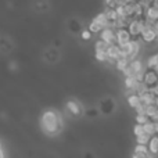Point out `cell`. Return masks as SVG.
<instances>
[{"label":"cell","mask_w":158,"mask_h":158,"mask_svg":"<svg viewBox=\"0 0 158 158\" xmlns=\"http://www.w3.org/2000/svg\"><path fill=\"white\" fill-rule=\"evenodd\" d=\"M40 122H42V129L47 135H54L63 129V118L56 111H52V110L43 112Z\"/></svg>","instance_id":"1"},{"label":"cell","mask_w":158,"mask_h":158,"mask_svg":"<svg viewBox=\"0 0 158 158\" xmlns=\"http://www.w3.org/2000/svg\"><path fill=\"white\" fill-rule=\"evenodd\" d=\"M131 33H129V31L126 29V28H122V29H118L117 31V35H115V40H117V43L119 44V46H122V44L128 43V42H131Z\"/></svg>","instance_id":"2"},{"label":"cell","mask_w":158,"mask_h":158,"mask_svg":"<svg viewBox=\"0 0 158 158\" xmlns=\"http://www.w3.org/2000/svg\"><path fill=\"white\" fill-rule=\"evenodd\" d=\"M140 35H142V38L144 42H153V40H156V38L158 36L157 32L154 31V28L151 27V25H147V24H146V27L143 28Z\"/></svg>","instance_id":"3"},{"label":"cell","mask_w":158,"mask_h":158,"mask_svg":"<svg viewBox=\"0 0 158 158\" xmlns=\"http://www.w3.org/2000/svg\"><path fill=\"white\" fill-rule=\"evenodd\" d=\"M144 27H146L144 21H137V19H135V21H132L131 24H129L128 31L132 36H136V35H140V33H142V31Z\"/></svg>","instance_id":"4"},{"label":"cell","mask_w":158,"mask_h":158,"mask_svg":"<svg viewBox=\"0 0 158 158\" xmlns=\"http://www.w3.org/2000/svg\"><path fill=\"white\" fill-rule=\"evenodd\" d=\"M143 83L147 85V86H153V85L158 83V74L154 69L144 72V75H143Z\"/></svg>","instance_id":"5"},{"label":"cell","mask_w":158,"mask_h":158,"mask_svg":"<svg viewBox=\"0 0 158 158\" xmlns=\"http://www.w3.org/2000/svg\"><path fill=\"white\" fill-rule=\"evenodd\" d=\"M101 40L106 42L107 44H114L115 42V33L111 28H104V31H101Z\"/></svg>","instance_id":"6"},{"label":"cell","mask_w":158,"mask_h":158,"mask_svg":"<svg viewBox=\"0 0 158 158\" xmlns=\"http://www.w3.org/2000/svg\"><path fill=\"white\" fill-rule=\"evenodd\" d=\"M107 56H108V58H114L115 61H118L119 58H122V54H121L119 46H115V44H110L108 49H107Z\"/></svg>","instance_id":"7"},{"label":"cell","mask_w":158,"mask_h":158,"mask_svg":"<svg viewBox=\"0 0 158 158\" xmlns=\"http://www.w3.org/2000/svg\"><path fill=\"white\" fill-rule=\"evenodd\" d=\"M139 97L142 100V104H144V106H151V104H154V100H156V96H154V93L150 89L147 92L142 93Z\"/></svg>","instance_id":"8"},{"label":"cell","mask_w":158,"mask_h":158,"mask_svg":"<svg viewBox=\"0 0 158 158\" xmlns=\"http://www.w3.org/2000/svg\"><path fill=\"white\" fill-rule=\"evenodd\" d=\"M147 144H148L147 146L148 153L151 156H158V136H151Z\"/></svg>","instance_id":"9"},{"label":"cell","mask_w":158,"mask_h":158,"mask_svg":"<svg viewBox=\"0 0 158 158\" xmlns=\"http://www.w3.org/2000/svg\"><path fill=\"white\" fill-rule=\"evenodd\" d=\"M146 17H147V21L154 25V22L158 21V10L154 8L153 6L148 7V8H146Z\"/></svg>","instance_id":"10"},{"label":"cell","mask_w":158,"mask_h":158,"mask_svg":"<svg viewBox=\"0 0 158 158\" xmlns=\"http://www.w3.org/2000/svg\"><path fill=\"white\" fill-rule=\"evenodd\" d=\"M67 108H68L69 112H72L74 115H79L81 114V104L78 103V101H68L67 103Z\"/></svg>","instance_id":"11"},{"label":"cell","mask_w":158,"mask_h":158,"mask_svg":"<svg viewBox=\"0 0 158 158\" xmlns=\"http://www.w3.org/2000/svg\"><path fill=\"white\" fill-rule=\"evenodd\" d=\"M119 50L122 57H132V42H128V43L119 46Z\"/></svg>","instance_id":"12"},{"label":"cell","mask_w":158,"mask_h":158,"mask_svg":"<svg viewBox=\"0 0 158 158\" xmlns=\"http://www.w3.org/2000/svg\"><path fill=\"white\" fill-rule=\"evenodd\" d=\"M13 50V44L8 39H0V52L3 53H8Z\"/></svg>","instance_id":"13"},{"label":"cell","mask_w":158,"mask_h":158,"mask_svg":"<svg viewBox=\"0 0 158 158\" xmlns=\"http://www.w3.org/2000/svg\"><path fill=\"white\" fill-rule=\"evenodd\" d=\"M143 131H144L146 135H148V136H153V135H156V129H154V122H146L144 125H143Z\"/></svg>","instance_id":"14"},{"label":"cell","mask_w":158,"mask_h":158,"mask_svg":"<svg viewBox=\"0 0 158 158\" xmlns=\"http://www.w3.org/2000/svg\"><path fill=\"white\" fill-rule=\"evenodd\" d=\"M129 67H131L132 72H133V77L136 74H139V72H142V63L137 60H133L131 64H129Z\"/></svg>","instance_id":"15"},{"label":"cell","mask_w":158,"mask_h":158,"mask_svg":"<svg viewBox=\"0 0 158 158\" xmlns=\"http://www.w3.org/2000/svg\"><path fill=\"white\" fill-rule=\"evenodd\" d=\"M128 101H129V106L133 107V108H136L137 106H140V104H142V100H140V97H139L137 94H132V96H129Z\"/></svg>","instance_id":"16"},{"label":"cell","mask_w":158,"mask_h":158,"mask_svg":"<svg viewBox=\"0 0 158 158\" xmlns=\"http://www.w3.org/2000/svg\"><path fill=\"white\" fill-rule=\"evenodd\" d=\"M106 18L108 22H114L118 18V13L115 8H108V11L106 13Z\"/></svg>","instance_id":"17"},{"label":"cell","mask_w":158,"mask_h":158,"mask_svg":"<svg viewBox=\"0 0 158 158\" xmlns=\"http://www.w3.org/2000/svg\"><path fill=\"white\" fill-rule=\"evenodd\" d=\"M157 111H158V107L154 106V104H151V106H146V115H147L148 118H153Z\"/></svg>","instance_id":"18"},{"label":"cell","mask_w":158,"mask_h":158,"mask_svg":"<svg viewBox=\"0 0 158 158\" xmlns=\"http://www.w3.org/2000/svg\"><path fill=\"white\" fill-rule=\"evenodd\" d=\"M143 10H144V8H143V6L140 4L139 2L133 4V15H135V17H140V15H142V14H143Z\"/></svg>","instance_id":"19"},{"label":"cell","mask_w":158,"mask_h":158,"mask_svg":"<svg viewBox=\"0 0 158 158\" xmlns=\"http://www.w3.org/2000/svg\"><path fill=\"white\" fill-rule=\"evenodd\" d=\"M125 85H126V87H129V89H135V87H136V85H137V81L133 77H126Z\"/></svg>","instance_id":"20"},{"label":"cell","mask_w":158,"mask_h":158,"mask_svg":"<svg viewBox=\"0 0 158 158\" xmlns=\"http://www.w3.org/2000/svg\"><path fill=\"white\" fill-rule=\"evenodd\" d=\"M128 65H129V64H128V57H122V58H119V60L117 61V67H118L119 69H122V71H123V69H125Z\"/></svg>","instance_id":"21"},{"label":"cell","mask_w":158,"mask_h":158,"mask_svg":"<svg viewBox=\"0 0 158 158\" xmlns=\"http://www.w3.org/2000/svg\"><path fill=\"white\" fill-rule=\"evenodd\" d=\"M89 31L90 32H100V31H103V27H101L98 22H96L94 19H93V22L90 24V27H89Z\"/></svg>","instance_id":"22"},{"label":"cell","mask_w":158,"mask_h":158,"mask_svg":"<svg viewBox=\"0 0 158 158\" xmlns=\"http://www.w3.org/2000/svg\"><path fill=\"white\" fill-rule=\"evenodd\" d=\"M150 137L151 136H148V135H146V133H143V135H140V136H137V144H147L148 143V140H150Z\"/></svg>","instance_id":"23"},{"label":"cell","mask_w":158,"mask_h":158,"mask_svg":"<svg viewBox=\"0 0 158 158\" xmlns=\"http://www.w3.org/2000/svg\"><path fill=\"white\" fill-rule=\"evenodd\" d=\"M108 46L110 44H107L106 42L100 40V42H97V44H96V52H107Z\"/></svg>","instance_id":"24"},{"label":"cell","mask_w":158,"mask_h":158,"mask_svg":"<svg viewBox=\"0 0 158 158\" xmlns=\"http://www.w3.org/2000/svg\"><path fill=\"white\" fill-rule=\"evenodd\" d=\"M135 153L148 154V148H147V146H144V144H137V146H136V150H135Z\"/></svg>","instance_id":"25"},{"label":"cell","mask_w":158,"mask_h":158,"mask_svg":"<svg viewBox=\"0 0 158 158\" xmlns=\"http://www.w3.org/2000/svg\"><path fill=\"white\" fill-rule=\"evenodd\" d=\"M96 57L98 61H107L108 56H107V52H96Z\"/></svg>","instance_id":"26"},{"label":"cell","mask_w":158,"mask_h":158,"mask_svg":"<svg viewBox=\"0 0 158 158\" xmlns=\"http://www.w3.org/2000/svg\"><path fill=\"white\" fill-rule=\"evenodd\" d=\"M157 65H158V56L151 57L150 60H148V67H150V68H156Z\"/></svg>","instance_id":"27"},{"label":"cell","mask_w":158,"mask_h":158,"mask_svg":"<svg viewBox=\"0 0 158 158\" xmlns=\"http://www.w3.org/2000/svg\"><path fill=\"white\" fill-rule=\"evenodd\" d=\"M136 121H137V123H143V125H144L146 122H148V117L147 115H137Z\"/></svg>","instance_id":"28"},{"label":"cell","mask_w":158,"mask_h":158,"mask_svg":"<svg viewBox=\"0 0 158 158\" xmlns=\"http://www.w3.org/2000/svg\"><path fill=\"white\" fill-rule=\"evenodd\" d=\"M107 6L110 8H117L119 6V0H107Z\"/></svg>","instance_id":"29"},{"label":"cell","mask_w":158,"mask_h":158,"mask_svg":"<svg viewBox=\"0 0 158 158\" xmlns=\"http://www.w3.org/2000/svg\"><path fill=\"white\" fill-rule=\"evenodd\" d=\"M143 133H144V131H143V125H136L135 126V135H136V137L140 136V135H143Z\"/></svg>","instance_id":"30"},{"label":"cell","mask_w":158,"mask_h":158,"mask_svg":"<svg viewBox=\"0 0 158 158\" xmlns=\"http://www.w3.org/2000/svg\"><path fill=\"white\" fill-rule=\"evenodd\" d=\"M133 158H151V157H148V154H139V153H135Z\"/></svg>","instance_id":"31"},{"label":"cell","mask_w":158,"mask_h":158,"mask_svg":"<svg viewBox=\"0 0 158 158\" xmlns=\"http://www.w3.org/2000/svg\"><path fill=\"white\" fill-rule=\"evenodd\" d=\"M82 38L86 39V40H87V39H90V31H85V32L82 33Z\"/></svg>","instance_id":"32"},{"label":"cell","mask_w":158,"mask_h":158,"mask_svg":"<svg viewBox=\"0 0 158 158\" xmlns=\"http://www.w3.org/2000/svg\"><path fill=\"white\" fill-rule=\"evenodd\" d=\"M153 7L158 10V0H154V2H153Z\"/></svg>","instance_id":"33"},{"label":"cell","mask_w":158,"mask_h":158,"mask_svg":"<svg viewBox=\"0 0 158 158\" xmlns=\"http://www.w3.org/2000/svg\"><path fill=\"white\" fill-rule=\"evenodd\" d=\"M0 158H4V154H3V148H2V144H0Z\"/></svg>","instance_id":"34"},{"label":"cell","mask_w":158,"mask_h":158,"mask_svg":"<svg viewBox=\"0 0 158 158\" xmlns=\"http://www.w3.org/2000/svg\"><path fill=\"white\" fill-rule=\"evenodd\" d=\"M154 106L158 107V96H156V100H154Z\"/></svg>","instance_id":"35"},{"label":"cell","mask_w":158,"mask_h":158,"mask_svg":"<svg viewBox=\"0 0 158 158\" xmlns=\"http://www.w3.org/2000/svg\"><path fill=\"white\" fill-rule=\"evenodd\" d=\"M154 71H156V72H157V74H158V65L156 67V69H154Z\"/></svg>","instance_id":"36"},{"label":"cell","mask_w":158,"mask_h":158,"mask_svg":"<svg viewBox=\"0 0 158 158\" xmlns=\"http://www.w3.org/2000/svg\"><path fill=\"white\" fill-rule=\"evenodd\" d=\"M151 158H154V157H151Z\"/></svg>","instance_id":"37"}]
</instances>
